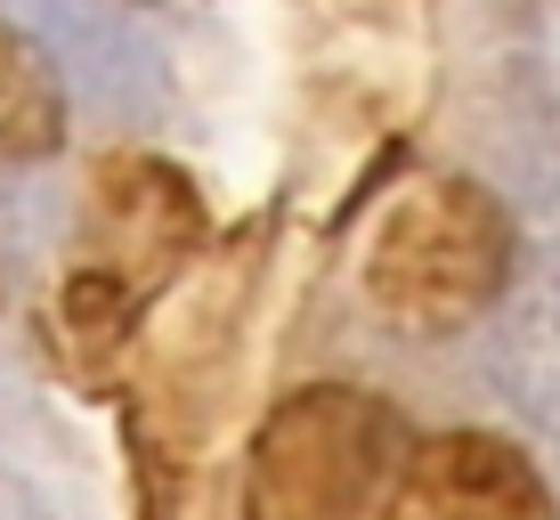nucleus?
Returning a JSON list of instances; mask_svg holds the SVG:
<instances>
[{
  "mask_svg": "<svg viewBox=\"0 0 560 520\" xmlns=\"http://www.w3.org/2000/svg\"><path fill=\"white\" fill-rule=\"evenodd\" d=\"M398 520H528V512H520L512 496H495L488 479L439 472V479H422V488H415V505L398 512Z\"/></svg>",
  "mask_w": 560,
  "mask_h": 520,
  "instance_id": "obj_1",
  "label": "nucleus"
}]
</instances>
